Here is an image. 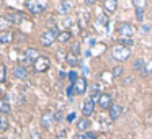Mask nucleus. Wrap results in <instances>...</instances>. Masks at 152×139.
I'll list each match as a JSON object with an SVG mask.
<instances>
[{
    "label": "nucleus",
    "instance_id": "f257e3e1",
    "mask_svg": "<svg viewBox=\"0 0 152 139\" xmlns=\"http://www.w3.org/2000/svg\"><path fill=\"white\" fill-rule=\"evenodd\" d=\"M59 33L61 31L57 30V28H53V30H44L43 33L39 34V44L43 48H49V46H53L54 43L57 41V38H59Z\"/></svg>",
    "mask_w": 152,
    "mask_h": 139
},
{
    "label": "nucleus",
    "instance_id": "bb28decb",
    "mask_svg": "<svg viewBox=\"0 0 152 139\" xmlns=\"http://www.w3.org/2000/svg\"><path fill=\"white\" fill-rule=\"evenodd\" d=\"M7 66L4 62H0V83H4L7 80Z\"/></svg>",
    "mask_w": 152,
    "mask_h": 139
},
{
    "label": "nucleus",
    "instance_id": "aec40b11",
    "mask_svg": "<svg viewBox=\"0 0 152 139\" xmlns=\"http://www.w3.org/2000/svg\"><path fill=\"white\" fill-rule=\"evenodd\" d=\"M70 7H72L70 2H59V4H57V12H59L61 15H67L70 10Z\"/></svg>",
    "mask_w": 152,
    "mask_h": 139
},
{
    "label": "nucleus",
    "instance_id": "c756f323",
    "mask_svg": "<svg viewBox=\"0 0 152 139\" xmlns=\"http://www.w3.org/2000/svg\"><path fill=\"white\" fill-rule=\"evenodd\" d=\"M151 74H152V59L149 61V62H145V70H144V75H142V77L151 75Z\"/></svg>",
    "mask_w": 152,
    "mask_h": 139
},
{
    "label": "nucleus",
    "instance_id": "5701e85b",
    "mask_svg": "<svg viewBox=\"0 0 152 139\" xmlns=\"http://www.w3.org/2000/svg\"><path fill=\"white\" fill-rule=\"evenodd\" d=\"M74 139H96V132H79V134L74 136Z\"/></svg>",
    "mask_w": 152,
    "mask_h": 139
},
{
    "label": "nucleus",
    "instance_id": "c85d7f7f",
    "mask_svg": "<svg viewBox=\"0 0 152 139\" xmlns=\"http://www.w3.org/2000/svg\"><path fill=\"white\" fill-rule=\"evenodd\" d=\"M79 77H80V75H79V72H77L75 69H72L70 72H67V79L70 80V83H75V80L79 79Z\"/></svg>",
    "mask_w": 152,
    "mask_h": 139
},
{
    "label": "nucleus",
    "instance_id": "cd10ccee",
    "mask_svg": "<svg viewBox=\"0 0 152 139\" xmlns=\"http://www.w3.org/2000/svg\"><path fill=\"white\" fill-rule=\"evenodd\" d=\"M80 51H82V49H80V43H77V41H75V43H74L72 46H70V51H69V53L79 57V56H80Z\"/></svg>",
    "mask_w": 152,
    "mask_h": 139
},
{
    "label": "nucleus",
    "instance_id": "72a5a7b5",
    "mask_svg": "<svg viewBox=\"0 0 152 139\" xmlns=\"http://www.w3.org/2000/svg\"><path fill=\"white\" fill-rule=\"evenodd\" d=\"M132 80H134V77L132 75H128V77H124V79H123V85H129V83H132Z\"/></svg>",
    "mask_w": 152,
    "mask_h": 139
},
{
    "label": "nucleus",
    "instance_id": "f8f14e48",
    "mask_svg": "<svg viewBox=\"0 0 152 139\" xmlns=\"http://www.w3.org/2000/svg\"><path fill=\"white\" fill-rule=\"evenodd\" d=\"M108 111H110V119H111V121H116V119H119L123 116L124 108H123V105H119V103H115Z\"/></svg>",
    "mask_w": 152,
    "mask_h": 139
},
{
    "label": "nucleus",
    "instance_id": "393cba45",
    "mask_svg": "<svg viewBox=\"0 0 152 139\" xmlns=\"http://www.w3.org/2000/svg\"><path fill=\"white\" fill-rule=\"evenodd\" d=\"M118 44H119V46H124V48H129V49H131V48L134 46V41H132V38H119Z\"/></svg>",
    "mask_w": 152,
    "mask_h": 139
},
{
    "label": "nucleus",
    "instance_id": "f03ea898",
    "mask_svg": "<svg viewBox=\"0 0 152 139\" xmlns=\"http://www.w3.org/2000/svg\"><path fill=\"white\" fill-rule=\"evenodd\" d=\"M111 57L115 61H118L119 64H123L124 61H128L129 57H131V49L116 44V46H113V49H111Z\"/></svg>",
    "mask_w": 152,
    "mask_h": 139
},
{
    "label": "nucleus",
    "instance_id": "f3484780",
    "mask_svg": "<svg viewBox=\"0 0 152 139\" xmlns=\"http://www.w3.org/2000/svg\"><path fill=\"white\" fill-rule=\"evenodd\" d=\"M102 7L105 8V12H108V13H115L116 8H118V2H116V0H103Z\"/></svg>",
    "mask_w": 152,
    "mask_h": 139
},
{
    "label": "nucleus",
    "instance_id": "2f4dec72",
    "mask_svg": "<svg viewBox=\"0 0 152 139\" xmlns=\"http://www.w3.org/2000/svg\"><path fill=\"white\" fill-rule=\"evenodd\" d=\"M74 95H77V93H75V89H74V85L70 83V85L67 87V97H69V98H74Z\"/></svg>",
    "mask_w": 152,
    "mask_h": 139
},
{
    "label": "nucleus",
    "instance_id": "dca6fc26",
    "mask_svg": "<svg viewBox=\"0 0 152 139\" xmlns=\"http://www.w3.org/2000/svg\"><path fill=\"white\" fill-rule=\"evenodd\" d=\"M25 56H26L28 59H30L31 62L34 64V61H38V59H39V57H41V54H39V51H38L36 48H31V46H30V48H26V49H25Z\"/></svg>",
    "mask_w": 152,
    "mask_h": 139
},
{
    "label": "nucleus",
    "instance_id": "39448f33",
    "mask_svg": "<svg viewBox=\"0 0 152 139\" xmlns=\"http://www.w3.org/2000/svg\"><path fill=\"white\" fill-rule=\"evenodd\" d=\"M51 67V59L49 57H46V56H41L38 61H34V64H33V69H34V72H38V74H43V72H46L48 69Z\"/></svg>",
    "mask_w": 152,
    "mask_h": 139
},
{
    "label": "nucleus",
    "instance_id": "20e7f679",
    "mask_svg": "<svg viewBox=\"0 0 152 139\" xmlns=\"http://www.w3.org/2000/svg\"><path fill=\"white\" fill-rule=\"evenodd\" d=\"M25 7L28 8V12H30V13L41 15L43 12H46L48 2H31V0H28V2H25Z\"/></svg>",
    "mask_w": 152,
    "mask_h": 139
},
{
    "label": "nucleus",
    "instance_id": "6ab92c4d",
    "mask_svg": "<svg viewBox=\"0 0 152 139\" xmlns=\"http://www.w3.org/2000/svg\"><path fill=\"white\" fill-rule=\"evenodd\" d=\"M72 40V33H70V30H64L59 33V38H57V41H59L61 44H66L69 43V41Z\"/></svg>",
    "mask_w": 152,
    "mask_h": 139
},
{
    "label": "nucleus",
    "instance_id": "ea45409f",
    "mask_svg": "<svg viewBox=\"0 0 152 139\" xmlns=\"http://www.w3.org/2000/svg\"><path fill=\"white\" fill-rule=\"evenodd\" d=\"M0 139H7V138H0Z\"/></svg>",
    "mask_w": 152,
    "mask_h": 139
},
{
    "label": "nucleus",
    "instance_id": "ddd939ff",
    "mask_svg": "<svg viewBox=\"0 0 152 139\" xmlns=\"http://www.w3.org/2000/svg\"><path fill=\"white\" fill-rule=\"evenodd\" d=\"M90 126H92V121H90L88 118H80V119H77V123H75V128L79 132H88Z\"/></svg>",
    "mask_w": 152,
    "mask_h": 139
},
{
    "label": "nucleus",
    "instance_id": "b1692460",
    "mask_svg": "<svg viewBox=\"0 0 152 139\" xmlns=\"http://www.w3.org/2000/svg\"><path fill=\"white\" fill-rule=\"evenodd\" d=\"M12 40H13V36H12L10 31H4V33L0 34V43H2V44H8V43H12Z\"/></svg>",
    "mask_w": 152,
    "mask_h": 139
},
{
    "label": "nucleus",
    "instance_id": "a19ab883",
    "mask_svg": "<svg viewBox=\"0 0 152 139\" xmlns=\"http://www.w3.org/2000/svg\"><path fill=\"white\" fill-rule=\"evenodd\" d=\"M0 93H2V89H0Z\"/></svg>",
    "mask_w": 152,
    "mask_h": 139
},
{
    "label": "nucleus",
    "instance_id": "9d476101",
    "mask_svg": "<svg viewBox=\"0 0 152 139\" xmlns=\"http://www.w3.org/2000/svg\"><path fill=\"white\" fill-rule=\"evenodd\" d=\"M12 75L15 77V79H18V80H26L28 79V69L26 67H23L21 64H18V66H13L12 67Z\"/></svg>",
    "mask_w": 152,
    "mask_h": 139
},
{
    "label": "nucleus",
    "instance_id": "0eeeda50",
    "mask_svg": "<svg viewBox=\"0 0 152 139\" xmlns=\"http://www.w3.org/2000/svg\"><path fill=\"white\" fill-rule=\"evenodd\" d=\"M74 89H75V93L77 95H85L88 92V82H87L85 77H79L75 80V83H72Z\"/></svg>",
    "mask_w": 152,
    "mask_h": 139
},
{
    "label": "nucleus",
    "instance_id": "4468645a",
    "mask_svg": "<svg viewBox=\"0 0 152 139\" xmlns=\"http://www.w3.org/2000/svg\"><path fill=\"white\" fill-rule=\"evenodd\" d=\"M7 18H8V21H10V23H13V25H21L25 21L23 12H10Z\"/></svg>",
    "mask_w": 152,
    "mask_h": 139
},
{
    "label": "nucleus",
    "instance_id": "e433bc0d",
    "mask_svg": "<svg viewBox=\"0 0 152 139\" xmlns=\"http://www.w3.org/2000/svg\"><path fill=\"white\" fill-rule=\"evenodd\" d=\"M8 25H10V21H8V18L5 17V18H0V26H8Z\"/></svg>",
    "mask_w": 152,
    "mask_h": 139
},
{
    "label": "nucleus",
    "instance_id": "6e6552de",
    "mask_svg": "<svg viewBox=\"0 0 152 139\" xmlns=\"http://www.w3.org/2000/svg\"><path fill=\"white\" fill-rule=\"evenodd\" d=\"M53 123H54V113L51 111V110H48V111H44L43 115H41L39 126H41L43 129H49Z\"/></svg>",
    "mask_w": 152,
    "mask_h": 139
},
{
    "label": "nucleus",
    "instance_id": "2eb2a0df",
    "mask_svg": "<svg viewBox=\"0 0 152 139\" xmlns=\"http://www.w3.org/2000/svg\"><path fill=\"white\" fill-rule=\"evenodd\" d=\"M132 70L134 72H139L144 75V70H145V61L142 57H137V59L132 61Z\"/></svg>",
    "mask_w": 152,
    "mask_h": 139
},
{
    "label": "nucleus",
    "instance_id": "a211bd4d",
    "mask_svg": "<svg viewBox=\"0 0 152 139\" xmlns=\"http://www.w3.org/2000/svg\"><path fill=\"white\" fill-rule=\"evenodd\" d=\"M66 62L69 64V66L72 67V69H74V67H77V66H82V62L79 61V57L74 56V54H70V53H67V54H66Z\"/></svg>",
    "mask_w": 152,
    "mask_h": 139
},
{
    "label": "nucleus",
    "instance_id": "c9c22d12",
    "mask_svg": "<svg viewBox=\"0 0 152 139\" xmlns=\"http://www.w3.org/2000/svg\"><path fill=\"white\" fill-rule=\"evenodd\" d=\"M75 118H77L75 111H74V113H69V115L66 116V119H67V121H69V123H72V121H74V119H75Z\"/></svg>",
    "mask_w": 152,
    "mask_h": 139
},
{
    "label": "nucleus",
    "instance_id": "1a4fd4ad",
    "mask_svg": "<svg viewBox=\"0 0 152 139\" xmlns=\"http://www.w3.org/2000/svg\"><path fill=\"white\" fill-rule=\"evenodd\" d=\"M102 93H103V92H102V87H100V83H92V85H88V100L98 103Z\"/></svg>",
    "mask_w": 152,
    "mask_h": 139
},
{
    "label": "nucleus",
    "instance_id": "412c9836",
    "mask_svg": "<svg viewBox=\"0 0 152 139\" xmlns=\"http://www.w3.org/2000/svg\"><path fill=\"white\" fill-rule=\"evenodd\" d=\"M123 74H124V67H123L121 64H118V66L113 67V70H111V77H113V79H121Z\"/></svg>",
    "mask_w": 152,
    "mask_h": 139
},
{
    "label": "nucleus",
    "instance_id": "4c0bfd02",
    "mask_svg": "<svg viewBox=\"0 0 152 139\" xmlns=\"http://www.w3.org/2000/svg\"><path fill=\"white\" fill-rule=\"evenodd\" d=\"M83 4H85L87 7H92V5H95L96 2H95V0H85V2H83Z\"/></svg>",
    "mask_w": 152,
    "mask_h": 139
},
{
    "label": "nucleus",
    "instance_id": "f704fd0d",
    "mask_svg": "<svg viewBox=\"0 0 152 139\" xmlns=\"http://www.w3.org/2000/svg\"><path fill=\"white\" fill-rule=\"evenodd\" d=\"M132 5H134L136 8H144L147 4H145V2H137V0H134V2H132Z\"/></svg>",
    "mask_w": 152,
    "mask_h": 139
},
{
    "label": "nucleus",
    "instance_id": "7c9ffc66",
    "mask_svg": "<svg viewBox=\"0 0 152 139\" xmlns=\"http://www.w3.org/2000/svg\"><path fill=\"white\" fill-rule=\"evenodd\" d=\"M136 18L137 21H144V8H136Z\"/></svg>",
    "mask_w": 152,
    "mask_h": 139
},
{
    "label": "nucleus",
    "instance_id": "9b49d317",
    "mask_svg": "<svg viewBox=\"0 0 152 139\" xmlns=\"http://www.w3.org/2000/svg\"><path fill=\"white\" fill-rule=\"evenodd\" d=\"M95 106H96V103L95 102H92V100H83V103H82V115H83V118H88L90 119V116L95 113Z\"/></svg>",
    "mask_w": 152,
    "mask_h": 139
},
{
    "label": "nucleus",
    "instance_id": "58836bf2",
    "mask_svg": "<svg viewBox=\"0 0 152 139\" xmlns=\"http://www.w3.org/2000/svg\"><path fill=\"white\" fill-rule=\"evenodd\" d=\"M59 79H61V80L67 79V74H66V72H62V70H59Z\"/></svg>",
    "mask_w": 152,
    "mask_h": 139
},
{
    "label": "nucleus",
    "instance_id": "4be33fe9",
    "mask_svg": "<svg viewBox=\"0 0 152 139\" xmlns=\"http://www.w3.org/2000/svg\"><path fill=\"white\" fill-rule=\"evenodd\" d=\"M10 110H12V106H10V103H8V100L5 98V100H0V113L2 115H8L10 113Z\"/></svg>",
    "mask_w": 152,
    "mask_h": 139
},
{
    "label": "nucleus",
    "instance_id": "a878e982",
    "mask_svg": "<svg viewBox=\"0 0 152 139\" xmlns=\"http://www.w3.org/2000/svg\"><path fill=\"white\" fill-rule=\"evenodd\" d=\"M8 126H10V123H8V118L7 116H0V132H5L8 129Z\"/></svg>",
    "mask_w": 152,
    "mask_h": 139
},
{
    "label": "nucleus",
    "instance_id": "473e14b6",
    "mask_svg": "<svg viewBox=\"0 0 152 139\" xmlns=\"http://www.w3.org/2000/svg\"><path fill=\"white\" fill-rule=\"evenodd\" d=\"M62 119H64V113L61 111V110H59V111H56V113H54V121H56V123L62 121Z\"/></svg>",
    "mask_w": 152,
    "mask_h": 139
},
{
    "label": "nucleus",
    "instance_id": "7ed1b4c3",
    "mask_svg": "<svg viewBox=\"0 0 152 139\" xmlns=\"http://www.w3.org/2000/svg\"><path fill=\"white\" fill-rule=\"evenodd\" d=\"M118 34L119 38H132L136 33V28L132 23H129V21H121V23L118 25Z\"/></svg>",
    "mask_w": 152,
    "mask_h": 139
},
{
    "label": "nucleus",
    "instance_id": "423d86ee",
    "mask_svg": "<svg viewBox=\"0 0 152 139\" xmlns=\"http://www.w3.org/2000/svg\"><path fill=\"white\" fill-rule=\"evenodd\" d=\"M96 105H98L102 110H110L113 105H115V102H113V95H111V93H106V92H103Z\"/></svg>",
    "mask_w": 152,
    "mask_h": 139
}]
</instances>
